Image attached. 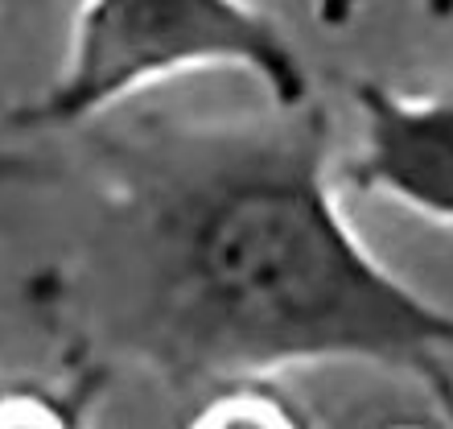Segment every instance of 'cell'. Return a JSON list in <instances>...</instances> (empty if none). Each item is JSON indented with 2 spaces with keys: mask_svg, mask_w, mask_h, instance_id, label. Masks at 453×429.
<instances>
[{
  "mask_svg": "<svg viewBox=\"0 0 453 429\" xmlns=\"http://www.w3.org/2000/svg\"><path fill=\"white\" fill-rule=\"evenodd\" d=\"M108 384L104 363H83L74 376L0 371V429H91V401Z\"/></svg>",
  "mask_w": 453,
  "mask_h": 429,
  "instance_id": "4",
  "label": "cell"
},
{
  "mask_svg": "<svg viewBox=\"0 0 453 429\" xmlns=\"http://www.w3.org/2000/svg\"><path fill=\"white\" fill-rule=\"evenodd\" d=\"M429 12L437 21H453V0H429Z\"/></svg>",
  "mask_w": 453,
  "mask_h": 429,
  "instance_id": "8",
  "label": "cell"
},
{
  "mask_svg": "<svg viewBox=\"0 0 453 429\" xmlns=\"http://www.w3.org/2000/svg\"><path fill=\"white\" fill-rule=\"evenodd\" d=\"M181 429H313V421L273 380H235L198 396Z\"/></svg>",
  "mask_w": 453,
  "mask_h": 429,
  "instance_id": "5",
  "label": "cell"
},
{
  "mask_svg": "<svg viewBox=\"0 0 453 429\" xmlns=\"http://www.w3.org/2000/svg\"><path fill=\"white\" fill-rule=\"evenodd\" d=\"M380 429H445V425H425V421H392V425H380Z\"/></svg>",
  "mask_w": 453,
  "mask_h": 429,
  "instance_id": "9",
  "label": "cell"
},
{
  "mask_svg": "<svg viewBox=\"0 0 453 429\" xmlns=\"http://www.w3.org/2000/svg\"><path fill=\"white\" fill-rule=\"evenodd\" d=\"M433 401H437V409H441V425L453 429V384H449V388H441Z\"/></svg>",
  "mask_w": 453,
  "mask_h": 429,
  "instance_id": "7",
  "label": "cell"
},
{
  "mask_svg": "<svg viewBox=\"0 0 453 429\" xmlns=\"http://www.w3.org/2000/svg\"><path fill=\"white\" fill-rule=\"evenodd\" d=\"M181 66H243L268 87L276 112L313 99L293 42L248 0H87L66 71L42 99L17 107L9 129L71 132Z\"/></svg>",
  "mask_w": 453,
  "mask_h": 429,
  "instance_id": "2",
  "label": "cell"
},
{
  "mask_svg": "<svg viewBox=\"0 0 453 429\" xmlns=\"http://www.w3.org/2000/svg\"><path fill=\"white\" fill-rule=\"evenodd\" d=\"M363 149L346 182L363 194H383L453 227V96H408L375 79H358Z\"/></svg>",
  "mask_w": 453,
  "mask_h": 429,
  "instance_id": "3",
  "label": "cell"
},
{
  "mask_svg": "<svg viewBox=\"0 0 453 429\" xmlns=\"http://www.w3.org/2000/svg\"><path fill=\"white\" fill-rule=\"evenodd\" d=\"M87 285L104 351L173 393L355 359L453 384V310L400 281L346 223L330 112L91 132Z\"/></svg>",
  "mask_w": 453,
  "mask_h": 429,
  "instance_id": "1",
  "label": "cell"
},
{
  "mask_svg": "<svg viewBox=\"0 0 453 429\" xmlns=\"http://www.w3.org/2000/svg\"><path fill=\"white\" fill-rule=\"evenodd\" d=\"M367 0H318V21L326 29H342V25L355 21V12L363 9Z\"/></svg>",
  "mask_w": 453,
  "mask_h": 429,
  "instance_id": "6",
  "label": "cell"
}]
</instances>
